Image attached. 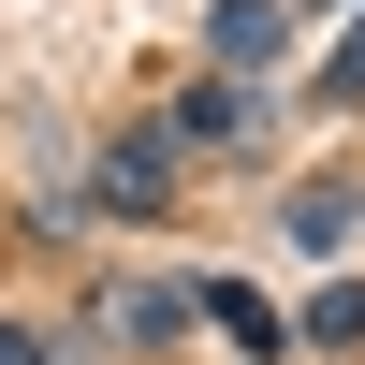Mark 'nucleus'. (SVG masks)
<instances>
[{
	"label": "nucleus",
	"instance_id": "39448f33",
	"mask_svg": "<svg viewBox=\"0 0 365 365\" xmlns=\"http://www.w3.org/2000/svg\"><path fill=\"white\" fill-rule=\"evenodd\" d=\"M205 307H220V336H234V351H278V307H263L249 278H220V292H205Z\"/></svg>",
	"mask_w": 365,
	"mask_h": 365
},
{
	"label": "nucleus",
	"instance_id": "f257e3e1",
	"mask_svg": "<svg viewBox=\"0 0 365 365\" xmlns=\"http://www.w3.org/2000/svg\"><path fill=\"white\" fill-rule=\"evenodd\" d=\"M88 205H117V220H161V205H175V132H117L103 161H88Z\"/></svg>",
	"mask_w": 365,
	"mask_h": 365
},
{
	"label": "nucleus",
	"instance_id": "7ed1b4c3",
	"mask_svg": "<svg viewBox=\"0 0 365 365\" xmlns=\"http://www.w3.org/2000/svg\"><path fill=\"white\" fill-rule=\"evenodd\" d=\"M205 44H220V73H278L292 15H278V0H220V15H205Z\"/></svg>",
	"mask_w": 365,
	"mask_h": 365
},
{
	"label": "nucleus",
	"instance_id": "20e7f679",
	"mask_svg": "<svg viewBox=\"0 0 365 365\" xmlns=\"http://www.w3.org/2000/svg\"><path fill=\"white\" fill-rule=\"evenodd\" d=\"M175 132H205V146H249V132H263V88H249V73L190 88V103H175Z\"/></svg>",
	"mask_w": 365,
	"mask_h": 365
},
{
	"label": "nucleus",
	"instance_id": "f03ea898",
	"mask_svg": "<svg viewBox=\"0 0 365 365\" xmlns=\"http://www.w3.org/2000/svg\"><path fill=\"white\" fill-rule=\"evenodd\" d=\"M88 307H103V336H117V351H161L205 292H175V278H117V292H88Z\"/></svg>",
	"mask_w": 365,
	"mask_h": 365
},
{
	"label": "nucleus",
	"instance_id": "423d86ee",
	"mask_svg": "<svg viewBox=\"0 0 365 365\" xmlns=\"http://www.w3.org/2000/svg\"><path fill=\"white\" fill-rule=\"evenodd\" d=\"M307 336H322V351H365V278H336V292H307Z\"/></svg>",
	"mask_w": 365,
	"mask_h": 365
},
{
	"label": "nucleus",
	"instance_id": "0eeeda50",
	"mask_svg": "<svg viewBox=\"0 0 365 365\" xmlns=\"http://www.w3.org/2000/svg\"><path fill=\"white\" fill-rule=\"evenodd\" d=\"M292 234L307 249H351V190H292Z\"/></svg>",
	"mask_w": 365,
	"mask_h": 365
},
{
	"label": "nucleus",
	"instance_id": "1a4fd4ad",
	"mask_svg": "<svg viewBox=\"0 0 365 365\" xmlns=\"http://www.w3.org/2000/svg\"><path fill=\"white\" fill-rule=\"evenodd\" d=\"M0 365H58V351H44V336H29V322H0Z\"/></svg>",
	"mask_w": 365,
	"mask_h": 365
},
{
	"label": "nucleus",
	"instance_id": "6e6552de",
	"mask_svg": "<svg viewBox=\"0 0 365 365\" xmlns=\"http://www.w3.org/2000/svg\"><path fill=\"white\" fill-rule=\"evenodd\" d=\"M322 88H336V103H365V29L336 44V73H322Z\"/></svg>",
	"mask_w": 365,
	"mask_h": 365
}]
</instances>
